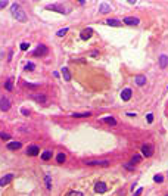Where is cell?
Returning a JSON list of instances; mask_svg holds the SVG:
<instances>
[{"mask_svg":"<svg viewBox=\"0 0 168 196\" xmlns=\"http://www.w3.org/2000/svg\"><path fill=\"white\" fill-rule=\"evenodd\" d=\"M108 190V186H106V183H103V181H99V183H96V186H94V192L96 193H105Z\"/></svg>","mask_w":168,"mask_h":196,"instance_id":"8","label":"cell"},{"mask_svg":"<svg viewBox=\"0 0 168 196\" xmlns=\"http://www.w3.org/2000/svg\"><path fill=\"white\" fill-rule=\"evenodd\" d=\"M62 77H63L65 81H71V74H69L68 68H62Z\"/></svg>","mask_w":168,"mask_h":196,"instance_id":"19","label":"cell"},{"mask_svg":"<svg viewBox=\"0 0 168 196\" xmlns=\"http://www.w3.org/2000/svg\"><path fill=\"white\" fill-rule=\"evenodd\" d=\"M124 168L125 170H128V171H134V165L130 162V164H124Z\"/></svg>","mask_w":168,"mask_h":196,"instance_id":"29","label":"cell"},{"mask_svg":"<svg viewBox=\"0 0 168 196\" xmlns=\"http://www.w3.org/2000/svg\"><path fill=\"white\" fill-rule=\"evenodd\" d=\"M142 192H143V187H139V189L136 190V193H134V196H140V195H142Z\"/></svg>","mask_w":168,"mask_h":196,"instance_id":"36","label":"cell"},{"mask_svg":"<svg viewBox=\"0 0 168 196\" xmlns=\"http://www.w3.org/2000/svg\"><path fill=\"white\" fill-rule=\"evenodd\" d=\"M47 9H50V10H55V12H59V13H65V9H63V8H61V6H56V5L47 6Z\"/></svg>","mask_w":168,"mask_h":196,"instance_id":"20","label":"cell"},{"mask_svg":"<svg viewBox=\"0 0 168 196\" xmlns=\"http://www.w3.org/2000/svg\"><path fill=\"white\" fill-rule=\"evenodd\" d=\"M6 6H8V2H6V0H2V2H0V9L6 8Z\"/></svg>","mask_w":168,"mask_h":196,"instance_id":"37","label":"cell"},{"mask_svg":"<svg viewBox=\"0 0 168 196\" xmlns=\"http://www.w3.org/2000/svg\"><path fill=\"white\" fill-rule=\"evenodd\" d=\"M68 196H83V193L81 192H71Z\"/></svg>","mask_w":168,"mask_h":196,"instance_id":"34","label":"cell"},{"mask_svg":"<svg viewBox=\"0 0 168 196\" xmlns=\"http://www.w3.org/2000/svg\"><path fill=\"white\" fill-rule=\"evenodd\" d=\"M131 89H124L123 92H121V99L124 100V102H128L130 99H131Z\"/></svg>","mask_w":168,"mask_h":196,"instance_id":"11","label":"cell"},{"mask_svg":"<svg viewBox=\"0 0 168 196\" xmlns=\"http://www.w3.org/2000/svg\"><path fill=\"white\" fill-rule=\"evenodd\" d=\"M30 43H21V50H28Z\"/></svg>","mask_w":168,"mask_h":196,"instance_id":"30","label":"cell"},{"mask_svg":"<svg viewBox=\"0 0 168 196\" xmlns=\"http://www.w3.org/2000/svg\"><path fill=\"white\" fill-rule=\"evenodd\" d=\"M153 180H155L156 183H162V181H164V177L158 174V176H155V177H153Z\"/></svg>","mask_w":168,"mask_h":196,"instance_id":"31","label":"cell"},{"mask_svg":"<svg viewBox=\"0 0 168 196\" xmlns=\"http://www.w3.org/2000/svg\"><path fill=\"white\" fill-rule=\"evenodd\" d=\"M91 35H93V30H91V28H86V30H83V31L80 33L81 40H89Z\"/></svg>","mask_w":168,"mask_h":196,"instance_id":"9","label":"cell"},{"mask_svg":"<svg viewBox=\"0 0 168 196\" xmlns=\"http://www.w3.org/2000/svg\"><path fill=\"white\" fill-rule=\"evenodd\" d=\"M38 154H40V147H38V146L31 145V146L27 147V155H30V156H37Z\"/></svg>","mask_w":168,"mask_h":196,"instance_id":"6","label":"cell"},{"mask_svg":"<svg viewBox=\"0 0 168 196\" xmlns=\"http://www.w3.org/2000/svg\"><path fill=\"white\" fill-rule=\"evenodd\" d=\"M21 146H22L21 142H9V143L6 145V147H8L9 150H18V149H21Z\"/></svg>","mask_w":168,"mask_h":196,"instance_id":"13","label":"cell"},{"mask_svg":"<svg viewBox=\"0 0 168 196\" xmlns=\"http://www.w3.org/2000/svg\"><path fill=\"white\" fill-rule=\"evenodd\" d=\"M127 115L128 117H136V114H133V112H127Z\"/></svg>","mask_w":168,"mask_h":196,"instance_id":"38","label":"cell"},{"mask_svg":"<svg viewBox=\"0 0 168 196\" xmlns=\"http://www.w3.org/2000/svg\"><path fill=\"white\" fill-rule=\"evenodd\" d=\"M5 89H6L8 92H10V90L13 89V78H9V80L6 81V84H5Z\"/></svg>","mask_w":168,"mask_h":196,"instance_id":"22","label":"cell"},{"mask_svg":"<svg viewBox=\"0 0 168 196\" xmlns=\"http://www.w3.org/2000/svg\"><path fill=\"white\" fill-rule=\"evenodd\" d=\"M46 184H47V189H52V183H50V176H46Z\"/></svg>","mask_w":168,"mask_h":196,"instance_id":"32","label":"cell"},{"mask_svg":"<svg viewBox=\"0 0 168 196\" xmlns=\"http://www.w3.org/2000/svg\"><path fill=\"white\" fill-rule=\"evenodd\" d=\"M142 161V156L140 155H134L133 158H131V164H139Z\"/></svg>","mask_w":168,"mask_h":196,"instance_id":"26","label":"cell"},{"mask_svg":"<svg viewBox=\"0 0 168 196\" xmlns=\"http://www.w3.org/2000/svg\"><path fill=\"white\" fill-rule=\"evenodd\" d=\"M140 152H142V155H143V156L151 158V156L153 155V152H155V147H153V145H152V143H145V145L142 146Z\"/></svg>","mask_w":168,"mask_h":196,"instance_id":"2","label":"cell"},{"mask_svg":"<svg viewBox=\"0 0 168 196\" xmlns=\"http://www.w3.org/2000/svg\"><path fill=\"white\" fill-rule=\"evenodd\" d=\"M65 159H66V156H65L63 154H59V155L56 156V161H58V164H63V162H65Z\"/></svg>","mask_w":168,"mask_h":196,"instance_id":"24","label":"cell"},{"mask_svg":"<svg viewBox=\"0 0 168 196\" xmlns=\"http://www.w3.org/2000/svg\"><path fill=\"white\" fill-rule=\"evenodd\" d=\"M12 180H13V174H6L5 177L0 179V186H6V184H9Z\"/></svg>","mask_w":168,"mask_h":196,"instance_id":"12","label":"cell"},{"mask_svg":"<svg viewBox=\"0 0 168 196\" xmlns=\"http://www.w3.org/2000/svg\"><path fill=\"white\" fill-rule=\"evenodd\" d=\"M146 117H148V122H149V124L153 122V115H152V114H148Z\"/></svg>","mask_w":168,"mask_h":196,"instance_id":"35","label":"cell"},{"mask_svg":"<svg viewBox=\"0 0 168 196\" xmlns=\"http://www.w3.org/2000/svg\"><path fill=\"white\" fill-rule=\"evenodd\" d=\"M109 10H111V6H109L108 3H102V5H100V12H102V13H108Z\"/></svg>","mask_w":168,"mask_h":196,"instance_id":"23","label":"cell"},{"mask_svg":"<svg viewBox=\"0 0 168 196\" xmlns=\"http://www.w3.org/2000/svg\"><path fill=\"white\" fill-rule=\"evenodd\" d=\"M0 137H2V139H5V140H10V134L3 133V131H0Z\"/></svg>","mask_w":168,"mask_h":196,"instance_id":"28","label":"cell"},{"mask_svg":"<svg viewBox=\"0 0 168 196\" xmlns=\"http://www.w3.org/2000/svg\"><path fill=\"white\" fill-rule=\"evenodd\" d=\"M106 24L111 27H121V22L118 19H106Z\"/></svg>","mask_w":168,"mask_h":196,"instance_id":"18","label":"cell"},{"mask_svg":"<svg viewBox=\"0 0 168 196\" xmlns=\"http://www.w3.org/2000/svg\"><path fill=\"white\" fill-rule=\"evenodd\" d=\"M91 114L90 112H75V114H72V115H71V117H74V118H87V117H90Z\"/></svg>","mask_w":168,"mask_h":196,"instance_id":"21","label":"cell"},{"mask_svg":"<svg viewBox=\"0 0 168 196\" xmlns=\"http://www.w3.org/2000/svg\"><path fill=\"white\" fill-rule=\"evenodd\" d=\"M9 109H10V100L8 97H2V99H0V111L6 112Z\"/></svg>","mask_w":168,"mask_h":196,"instance_id":"4","label":"cell"},{"mask_svg":"<svg viewBox=\"0 0 168 196\" xmlns=\"http://www.w3.org/2000/svg\"><path fill=\"white\" fill-rule=\"evenodd\" d=\"M47 53H49V49H47L46 46H43V44H40V46L33 52V55H34V56H46Z\"/></svg>","mask_w":168,"mask_h":196,"instance_id":"5","label":"cell"},{"mask_svg":"<svg viewBox=\"0 0 168 196\" xmlns=\"http://www.w3.org/2000/svg\"><path fill=\"white\" fill-rule=\"evenodd\" d=\"M34 68H36V63L27 62V65H25V70H27V71H34Z\"/></svg>","mask_w":168,"mask_h":196,"instance_id":"25","label":"cell"},{"mask_svg":"<svg viewBox=\"0 0 168 196\" xmlns=\"http://www.w3.org/2000/svg\"><path fill=\"white\" fill-rule=\"evenodd\" d=\"M86 164H87V165H90V167H93V165H100V167H108V165H109V161H106V159H103V161H87Z\"/></svg>","mask_w":168,"mask_h":196,"instance_id":"10","label":"cell"},{"mask_svg":"<svg viewBox=\"0 0 168 196\" xmlns=\"http://www.w3.org/2000/svg\"><path fill=\"white\" fill-rule=\"evenodd\" d=\"M123 22L127 24V25H139L140 19H139V18H134V16H127V18L123 19Z\"/></svg>","mask_w":168,"mask_h":196,"instance_id":"7","label":"cell"},{"mask_svg":"<svg viewBox=\"0 0 168 196\" xmlns=\"http://www.w3.org/2000/svg\"><path fill=\"white\" fill-rule=\"evenodd\" d=\"M134 81H136L137 85H145V84H146V77L142 75V74H140V75H136V77H134Z\"/></svg>","mask_w":168,"mask_h":196,"instance_id":"15","label":"cell"},{"mask_svg":"<svg viewBox=\"0 0 168 196\" xmlns=\"http://www.w3.org/2000/svg\"><path fill=\"white\" fill-rule=\"evenodd\" d=\"M25 87H28V89H37L38 84H30V83H25Z\"/></svg>","mask_w":168,"mask_h":196,"instance_id":"33","label":"cell"},{"mask_svg":"<svg viewBox=\"0 0 168 196\" xmlns=\"http://www.w3.org/2000/svg\"><path fill=\"white\" fill-rule=\"evenodd\" d=\"M167 65H168V56L167 55H161L159 56V68L161 70H165Z\"/></svg>","mask_w":168,"mask_h":196,"instance_id":"14","label":"cell"},{"mask_svg":"<svg viewBox=\"0 0 168 196\" xmlns=\"http://www.w3.org/2000/svg\"><path fill=\"white\" fill-rule=\"evenodd\" d=\"M31 99H33L34 102L40 103V105H47V103H49V99H47V96H46V95H41V93H34V95H31Z\"/></svg>","mask_w":168,"mask_h":196,"instance_id":"3","label":"cell"},{"mask_svg":"<svg viewBox=\"0 0 168 196\" xmlns=\"http://www.w3.org/2000/svg\"><path fill=\"white\" fill-rule=\"evenodd\" d=\"M102 122H105L108 125H116V120L114 117H105V118H102Z\"/></svg>","mask_w":168,"mask_h":196,"instance_id":"16","label":"cell"},{"mask_svg":"<svg viewBox=\"0 0 168 196\" xmlns=\"http://www.w3.org/2000/svg\"><path fill=\"white\" fill-rule=\"evenodd\" d=\"M52 155H53L52 150H44L43 154H41V159H43V161H49V159L52 158Z\"/></svg>","mask_w":168,"mask_h":196,"instance_id":"17","label":"cell"},{"mask_svg":"<svg viewBox=\"0 0 168 196\" xmlns=\"http://www.w3.org/2000/svg\"><path fill=\"white\" fill-rule=\"evenodd\" d=\"M167 196H168V195H167Z\"/></svg>","mask_w":168,"mask_h":196,"instance_id":"39","label":"cell"},{"mask_svg":"<svg viewBox=\"0 0 168 196\" xmlns=\"http://www.w3.org/2000/svg\"><path fill=\"white\" fill-rule=\"evenodd\" d=\"M10 13H12V16L18 21V22H27V15H25V12L21 9V6L18 3H13L12 5Z\"/></svg>","mask_w":168,"mask_h":196,"instance_id":"1","label":"cell"},{"mask_svg":"<svg viewBox=\"0 0 168 196\" xmlns=\"http://www.w3.org/2000/svg\"><path fill=\"white\" fill-rule=\"evenodd\" d=\"M66 33H68V28H62V30H59V31H58L56 34H58L59 37H63V35H65Z\"/></svg>","mask_w":168,"mask_h":196,"instance_id":"27","label":"cell"}]
</instances>
